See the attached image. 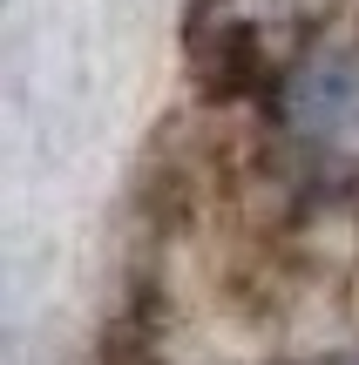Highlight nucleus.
<instances>
[{
    "label": "nucleus",
    "mask_w": 359,
    "mask_h": 365,
    "mask_svg": "<svg viewBox=\"0 0 359 365\" xmlns=\"http://www.w3.org/2000/svg\"><path fill=\"white\" fill-rule=\"evenodd\" d=\"M359 115V75L339 54H312L285 75V122L298 135H339Z\"/></svg>",
    "instance_id": "obj_1"
}]
</instances>
